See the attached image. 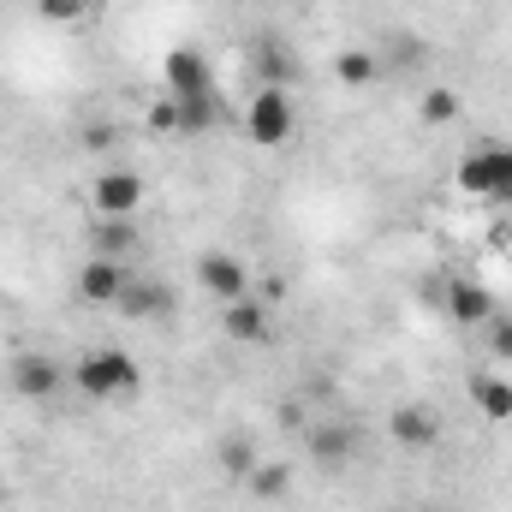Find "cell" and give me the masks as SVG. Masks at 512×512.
<instances>
[{
    "label": "cell",
    "mask_w": 512,
    "mask_h": 512,
    "mask_svg": "<svg viewBox=\"0 0 512 512\" xmlns=\"http://www.w3.org/2000/svg\"><path fill=\"white\" fill-rule=\"evenodd\" d=\"M72 382L90 399H126L131 387H137V364H131L126 352H84L78 370H72Z\"/></svg>",
    "instance_id": "cell-1"
},
{
    "label": "cell",
    "mask_w": 512,
    "mask_h": 512,
    "mask_svg": "<svg viewBox=\"0 0 512 512\" xmlns=\"http://www.w3.org/2000/svg\"><path fill=\"white\" fill-rule=\"evenodd\" d=\"M245 131H251V143H262V149H280L292 137V96L280 84L256 90L251 108H245Z\"/></svg>",
    "instance_id": "cell-2"
},
{
    "label": "cell",
    "mask_w": 512,
    "mask_h": 512,
    "mask_svg": "<svg viewBox=\"0 0 512 512\" xmlns=\"http://www.w3.org/2000/svg\"><path fill=\"white\" fill-rule=\"evenodd\" d=\"M137 203H143V179H137V173L108 167V173L96 179V215H102V221H131Z\"/></svg>",
    "instance_id": "cell-3"
},
{
    "label": "cell",
    "mask_w": 512,
    "mask_h": 512,
    "mask_svg": "<svg viewBox=\"0 0 512 512\" xmlns=\"http://www.w3.org/2000/svg\"><path fill=\"white\" fill-rule=\"evenodd\" d=\"M12 387H18V399H54V393L66 387V370H60L48 352H18Z\"/></svg>",
    "instance_id": "cell-4"
},
{
    "label": "cell",
    "mask_w": 512,
    "mask_h": 512,
    "mask_svg": "<svg viewBox=\"0 0 512 512\" xmlns=\"http://www.w3.org/2000/svg\"><path fill=\"white\" fill-rule=\"evenodd\" d=\"M161 78H167L173 102H185V96H209V90H215V84H209V60H203L197 48H173V54L161 60Z\"/></svg>",
    "instance_id": "cell-5"
},
{
    "label": "cell",
    "mask_w": 512,
    "mask_h": 512,
    "mask_svg": "<svg viewBox=\"0 0 512 512\" xmlns=\"http://www.w3.org/2000/svg\"><path fill=\"white\" fill-rule=\"evenodd\" d=\"M126 268H120V256H90L84 262V274H78V298L84 304H120L126 298Z\"/></svg>",
    "instance_id": "cell-6"
},
{
    "label": "cell",
    "mask_w": 512,
    "mask_h": 512,
    "mask_svg": "<svg viewBox=\"0 0 512 512\" xmlns=\"http://www.w3.org/2000/svg\"><path fill=\"white\" fill-rule=\"evenodd\" d=\"M197 280H203V292H215V298H227V304L245 298V286H251V280H245V262L233 251H209L197 262Z\"/></svg>",
    "instance_id": "cell-7"
},
{
    "label": "cell",
    "mask_w": 512,
    "mask_h": 512,
    "mask_svg": "<svg viewBox=\"0 0 512 512\" xmlns=\"http://www.w3.org/2000/svg\"><path fill=\"white\" fill-rule=\"evenodd\" d=\"M387 429H393V441H399V447H411V453H429V447L441 441V417H435L429 405H399Z\"/></svg>",
    "instance_id": "cell-8"
},
{
    "label": "cell",
    "mask_w": 512,
    "mask_h": 512,
    "mask_svg": "<svg viewBox=\"0 0 512 512\" xmlns=\"http://www.w3.org/2000/svg\"><path fill=\"white\" fill-rule=\"evenodd\" d=\"M453 179H459L465 197H483V203H489V197H495V179H501V149H471Z\"/></svg>",
    "instance_id": "cell-9"
},
{
    "label": "cell",
    "mask_w": 512,
    "mask_h": 512,
    "mask_svg": "<svg viewBox=\"0 0 512 512\" xmlns=\"http://www.w3.org/2000/svg\"><path fill=\"white\" fill-rule=\"evenodd\" d=\"M447 316L465 322V328H483V322H495V298L477 280H453L447 286Z\"/></svg>",
    "instance_id": "cell-10"
},
{
    "label": "cell",
    "mask_w": 512,
    "mask_h": 512,
    "mask_svg": "<svg viewBox=\"0 0 512 512\" xmlns=\"http://www.w3.org/2000/svg\"><path fill=\"white\" fill-rule=\"evenodd\" d=\"M310 459H322V465H340V459H352L358 453V429L352 423H322V429H310Z\"/></svg>",
    "instance_id": "cell-11"
},
{
    "label": "cell",
    "mask_w": 512,
    "mask_h": 512,
    "mask_svg": "<svg viewBox=\"0 0 512 512\" xmlns=\"http://www.w3.org/2000/svg\"><path fill=\"white\" fill-rule=\"evenodd\" d=\"M227 340H239V346H262V340H268V304L233 298V304H227Z\"/></svg>",
    "instance_id": "cell-12"
},
{
    "label": "cell",
    "mask_w": 512,
    "mask_h": 512,
    "mask_svg": "<svg viewBox=\"0 0 512 512\" xmlns=\"http://www.w3.org/2000/svg\"><path fill=\"white\" fill-rule=\"evenodd\" d=\"M245 483H251L256 501H280V495H286V483H292V471H286V465H262V459H256V471L245 477Z\"/></svg>",
    "instance_id": "cell-13"
},
{
    "label": "cell",
    "mask_w": 512,
    "mask_h": 512,
    "mask_svg": "<svg viewBox=\"0 0 512 512\" xmlns=\"http://www.w3.org/2000/svg\"><path fill=\"white\" fill-rule=\"evenodd\" d=\"M167 304H173L167 286H126V298H120L126 316H155V310H167Z\"/></svg>",
    "instance_id": "cell-14"
},
{
    "label": "cell",
    "mask_w": 512,
    "mask_h": 512,
    "mask_svg": "<svg viewBox=\"0 0 512 512\" xmlns=\"http://www.w3.org/2000/svg\"><path fill=\"white\" fill-rule=\"evenodd\" d=\"M334 72H340V84H370V78H376V54H364V48H346V54L334 60Z\"/></svg>",
    "instance_id": "cell-15"
},
{
    "label": "cell",
    "mask_w": 512,
    "mask_h": 512,
    "mask_svg": "<svg viewBox=\"0 0 512 512\" xmlns=\"http://www.w3.org/2000/svg\"><path fill=\"white\" fill-rule=\"evenodd\" d=\"M203 126H215V90L179 102V131H203Z\"/></svg>",
    "instance_id": "cell-16"
},
{
    "label": "cell",
    "mask_w": 512,
    "mask_h": 512,
    "mask_svg": "<svg viewBox=\"0 0 512 512\" xmlns=\"http://www.w3.org/2000/svg\"><path fill=\"white\" fill-rule=\"evenodd\" d=\"M477 405H483V417H512V382H477Z\"/></svg>",
    "instance_id": "cell-17"
},
{
    "label": "cell",
    "mask_w": 512,
    "mask_h": 512,
    "mask_svg": "<svg viewBox=\"0 0 512 512\" xmlns=\"http://www.w3.org/2000/svg\"><path fill=\"white\" fill-rule=\"evenodd\" d=\"M459 120V96L453 90H429L423 96V126H453Z\"/></svg>",
    "instance_id": "cell-18"
},
{
    "label": "cell",
    "mask_w": 512,
    "mask_h": 512,
    "mask_svg": "<svg viewBox=\"0 0 512 512\" xmlns=\"http://www.w3.org/2000/svg\"><path fill=\"white\" fill-rule=\"evenodd\" d=\"M84 6H90V0H36V12H42L48 24H78Z\"/></svg>",
    "instance_id": "cell-19"
},
{
    "label": "cell",
    "mask_w": 512,
    "mask_h": 512,
    "mask_svg": "<svg viewBox=\"0 0 512 512\" xmlns=\"http://www.w3.org/2000/svg\"><path fill=\"white\" fill-rule=\"evenodd\" d=\"M221 465H227L233 477H251V471H256V453L245 447V441H221Z\"/></svg>",
    "instance_id": "cell-20"
},
{
    "label": "cell",
    "mask_w": 512,
    "mask_h": 512,
    "mask_svg": "<svg viewBox=\"0 0 512 512\" xmlns=\"http://www.w3.org/2000/svg\"><path fill=\"white\" fill-rule=\"evenodd\" d=\"M495 209H512V149H501V179H495Z\"/></svg>",
    "instance_id": "cell-21"
},
{
    "label": "cell",
    "mask_w": 512,
    "mask_h": 512,
    "mask_svg": "<svg viewBox=\"0 0 512 512\" xmlns=\"http://www.w3.org/2000/svg\"><path fill=\"white\" fill-rule=\"evenodd\" d=\"M256 66H262L274 84H286V78H292V66H286V54H280V48H262V54H256Z\"/></svg>",
    "instance_id": "cell-22"
},
{
    "label": "cell",
    "mask_w": 512,
    "mask_h": 512,
    "mask_svg": "<svg viewBox=\"0 0 512 512\" xmlns=\"http://www.w3.org/2000/svg\"><path fill=\"white\" fill-rule=\"evenodd\" d=\"M114 251H131V227L126 221H108V227H102V256H114Z\"/></svg>",
    "instance_id": "cell-23"
},
{
    "label": "cell",
    "mask_w": 512,
    "mask_h": 512,
    "mask_svg": "<svg viewBox=\"0 0 512 512\" xmlns=\"http://www.w3.org/2000/svg\"><path fill=\"white\" fill-rule=\"evenodd\" d=\"M149 126H155V131H179V102H173V96H167V102H155V108H149Z\"/></svg>",
    "instance_id": "cell-24"
},
{
    "label": "cell",
    "mask_w": 512,
    "mask_h": 512,
    "mask_svg": "<svg viewBox=\"0 0 512 512\" xmlns=\"http://www.w3.org/2000/svg\"><path fill=\"white\" fill-rule=\"evenodd\" d=\"M489 352L512 364V322H489Z\"/></svg>",
    "instance_id": "cell-25"
},
{
    "label": "cell",
    "mask_w": 512,
    "mask_h": 512,
    "mask_svg": "<svg viewBox=\"0 0 512 512\" xmlns=\"http://www.w3.org/2000/svg\"><path fill=\"white\" fill-rule=\"evenodd\" d=\"M84 143H90V149H108V143H114V131H108V126H90V131H84Z\"/></svg>",
    "instance_id": "cell-26"
}]
</instances>
